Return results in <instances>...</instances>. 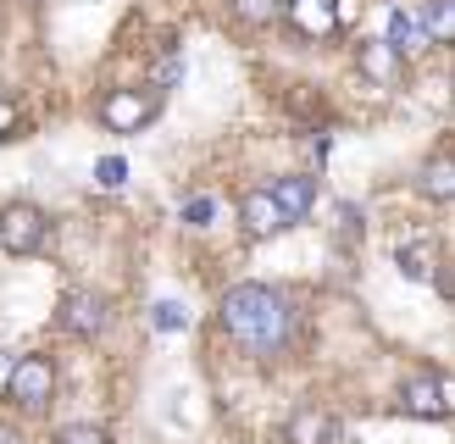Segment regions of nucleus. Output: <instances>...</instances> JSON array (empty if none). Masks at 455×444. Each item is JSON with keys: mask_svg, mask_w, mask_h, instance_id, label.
Returning <instances> with one entry per match:
<instances>
[{"mask_svg": "<svg viewBox=\"0 0 455 444\" xmlns=\"http://www.w3.org/2000/svg\"><path fill=\"white\" fill-rule=\"evenodd\" d=\"M222 333L234 339L239 350L261 355V361H278V355L294 350V333H300V311L283 289L272 283H234L217 305Z\"/></svg>", "mask_w": 455, "mask_h": 444, "instance_id": "nucleus-1", "label": "nucleus"}, {"mask_svg": "<svg viewBox=\"0 0 455 444\" xmlns=\"http://www.w3.org/2000/svg\"><path fill=\"white\" fill-rule=\"evenodd\" d=\"M51 400H56V361L44 350L17 355L12 372H6V406L39 416V411H51Z\"/></svg>", "mask_w": 455, "mask_h": 444, "instance_id": "nucleus-2", "label": "nucleus"}, {"mask_svg": "<svg viewBox=\"0 0 455 444\" xmlns=\"http://www.w3.org/2000/svg\"><path fill=\"white\" fill-rule=\"evenodd\" d=\"M400 416H417V422H444L450 416V377L444 372H417L405 377L400 394H395Z\"/></svg>", "mask_w": 455, "mask_h": 444, "instance_id": "nucleus-3", "label": "nucleus"}, {"mask_svg": "<svg viewBox=\"0 0 455 444\" xmlns=\"http://www.w3.org/2000/svg\"><path fill=\"white\" fill-rule=\"evenodd\" d=\"M156 111H162V95L156 89H111L100 100V128L111 133H140Z\"/></svg>", "mask_w": 455, "mask_h": 444, "instance_id": "nucleus-4", "label": "nucleus"}, {"mask_svg": "<svg viewBox=\"0 0 455 444\" xmlns=\"http://www.w3.org/2000/svg\"><path fill=\"white\" fill-rule=\"evenodd\" d=\"M44 234H51V222H44L39 206H28V200H12L6 211H0V250L6 256H34Z\"/></svg>", "mask_w": 455, "mask_h": 444, "instance_id": "nucleus-5", "label": "nucleus"}, {"mask_svg": "<svg viewBox=\"0 0 455 444\" xmlns=\"http://www.w3.org/2000/svg\"><path fill=\"white\" fill-rule=\"evenodd\" d=\"M106 322H111V300L100 289H73L56 311V328L73 333V339H95V333H106Z\"/></svg>", "mask_w": 455, "mask_h": 444, "instance_id": "nucleus-6", "label": "nucleus"}, {"mask_svg": "<svg viewBox=\"0 0 455 444\" xmlns=\"http://www.w3.org/2000/svg\"><path fill=\"white\" fill-rule=\"evenodd\" d=\"M239 228H244L250 244L278 239V234L289 228L283 211H278V200H272V189H244V200H239Z\"/></svg>", "mask_w": 455, "mask_h": 444, "instance_id": "nucleus-7", "label": "nucleus"}, {"mask_svg": "<svg viewBox=\"0 0 455 444\" xmlns=\"http://www.w3.org/2000/svg\"><path fill=\"white\" fill-rule=\"evenodd\" d=\"M278 12H283L306 39H316V44L339 34V6H333V0H283Z\"/></svg>", "mask_w": 455, "mask_h": 444, "instance_id": "nucleus-8", "label": "nucleus"}, {"mask_svg": "<svg viewBox=\"0 0 455 444\" xmlns=\"http://www.w3.org/2000/svg\"><path fill=\"white\" fill-rule=\"evenodd\" d=\"M333 439H339V422L323 406H300L283 428V444H333Z\"/></svg>", "mask_w": 455, "mask_h": 444, "instance_id": "nucleus-9", "label": "nucleus"}, {"mask_svg": "<svg viewBox=\"0 0 455 444\" xmlns=\"http://www.w3.org/2000/svg\"><path fill=\"white\" fill-rule=\"evenodd\" d=\"M355 67H361V78H367V83H395L400 78V51H395V44H383V39H361L355 44Z\"/></svg>", "mask_w": 455, "mask_h": 444, "instance_id": "nucleus-10", "label": "nucleus"}, {"mask_svg": "<svg viewBox=\"0 0 455 444\" xmlns=\"http://www.w3.org/2000/svg\"><path fill=\"white\" fill-rule=\"evenodd\" d=\"M267 189H272V200H278L283 222H306V217H311V206H316V184H311L306 172L278 178V184H267Z\"/></svg>", "mask_w": 455, "mask_h": 444, "instance_id": "nucleus-11", "label": "nucleus"}, {"mask_svg": "<svg viewBox=\"0 0 455 444\" xmlns=\"http://www.w3.org/2000/svg\"><path fill=\"white\" fill-rule=\"evenodd\" d=\"M411 17L422 22L427 44H450V39H455V0H422Z\"/></svg>", "mask_w": 455, "mask_h": 444, "instance_id": "nucleus-12", "label": "nucleus"}, {"mask_svg": "<svg viewBox=\"0 0 455 444\" xmlns=\"http://www.w3.org/2000/svg\"><path fill=\"white\" fill-rule=\"evenodd\" d=\"M395 266H400L411 283H427V278H439V250H434V244H400V250H395Z\"/></svg>", "mask_w": 455, "mask_h": 444, "instance_id": "nucleus-13", "label": "nucleus"}, {"mask_svg": "<svg viewBox=\"0 0 455 444\" xmlns=\"http://www.w3.org/2000/svg\"><path fill=\"white\" fill-rule=\"evenodd\" d=\"M383 44H395L400 56H411V51H422V44H427V34H422V22L405 12V6H395V12H389V34H383Z\"/></svg>", "mask_w": 455, "mask_h": 444, "instance_id": "nucleus-14", "label": "nucleus"}, {"mask_svg": "<svg viewBox=\"0 0 455 444\" xmlns=\"http://www.w3.org/2000/svg\"><path fill=\"white\" fill-rule=\"evenodd\" d=\"M228 6H234V17L244 28H267V22L278 17V0H228Z\"/></svg>", "mask_w": 455, "mask_h": 444, "instance_id": "nucleus-15", "label": "nucleus"}, {"mask_svg": "<svg viewBox=\"0 0 455 444\" xmlns=\"http://www.w3.org/2000/svg\"><path fill=\"white\" fill-rule=\"evenodd\" d=\"M150 328H156V333H184L189 317H184V305H178V300H156V305H150Z\"/></svg>", "mask_w": 455, "mask_h": 444, "instance_id": "nucleus-16", "label": "nucleus"}, {"mask_svg": "<svg viewBox=\"0 0 455 444\" xmlns=\"http://www.w3.org/2000/svg\"><path fill=\"white\" fill-rule=\"evenodd\" d=\"M56 444H111V433L100 428V422H67V428L56 433Z\"/></svg>", "mask_w": 455, "mask_h": 444, "instance_id": "nucleus-17", "label": "nucleus"}, {"mask_svg": "<svg viewBox=\"0 0 455 444\" xmlns=\"http://www.w3.org/2000/svg\"><path fill=\"white\" fill-rule=\"evenodd\" d=\"M217 222V200L212 194H189L184 200V228H212Z\"/></svg>", "mask_w": 455, "mask_h": 444, "instance_id": "nucleus-18", "label": "nucleus"}, {"mask_svg": "<svg viewBox=\"0 0 455 444\" xmlns=\"http://www.w3.org/2000/svg\"><path fill=\"white\" fill-rule=\"evenodd\" d=\"M95 184L100 189H123L128 184V162H123V155H100V162H95Z\"/></svg>", "mask_w": 455, "mask_h": 444, "instance_id": "nucleus-19", "label": "nucleus"}, {"mask_svg": "<svg viewBox=\"0 0 455 444\" xmlns=\"http://www.w3.org/2000/svg\"><path fill=\"white\" fill-rule=\"evenodd\" d=\"M422 189L434 194L439 206L450 200V189H455V184H450V155H439V162H434V172H422Z\"/></svg>", "mask_w": 455, "mask_h": 444, "instance_id": "nucleus-20", "label": "nucleus"}, {"mask_svg": "<svg viewBox=\"0 0 455 444\" xmlns=\"http://www.w3.org/2000/svg\"><path fill=\"white\" fill-rule=\"evenodd\" d=\"M22 133V106L12 95H0V139H17Z\"/></svg>", "mask_w": 455, "mask_h": 444, "instance_id": "nucleus-21", "label": "nucleus"}, {"mask_svg": "<svg viewBox=\"0 0 455 444\" xmlns=\"http://www.w3.org/2000/svg\"><path fill=\"white\" fill-rule=\"evenodd\" d=\"M0 444H28V433H22V422H6V416H0Z\"/></svg>", "mask_w": 455, "mask_h": 444, "instance_id": "nucleus-22", "label": "nucleus"}]
</instances>
